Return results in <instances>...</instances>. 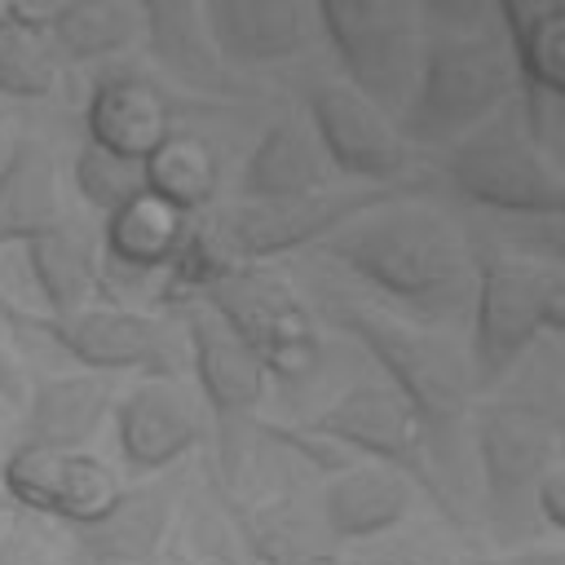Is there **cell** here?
<instances>
[{
    "instance_id": "1",
    "label": "cell",
    "mask_w": 565,
    "mask_h": 565,
    "mask_svg": "<svg viewBox=\"0 0 565 565\" xmlns=\"http://www.w3.org/2000/svg\"><path fill=\"white\" fill-rule=\"evenodd\" d=\"M331 265L424 327H455L472 300V247L433 203L380 199L313 243Z\"/></svg>"
},
{
    "instance_id": "2",
    "label": "cell",
    "mask_w": 565,
    "mask_h": 565,
    "mask_svg": "<svg viewBox=\"0 0 565 565\" xmlns=\"http://www.w3.org/2000/svg\"><path fill=\"white\" fill-rule=\"evenodd\" d=\"M472 455L486 486L490 525L503 543L534 525L530 486L561 455V366L556 335H543L494 388L477 393L472 411Z\"/></svg>"
},
{
    "instance_id": "3",
    "label": "cell",
    "mask_w": 565,
    "mask_h": 565,
    "mask_svg": "<svg viewBox=\"0 0 565 565\" xmlns=\"http://www.w3.org/2000/svg\"><path fill=\"white\" fill-rule=\"evenodd\" d=\"M327 318L371 353V362L384 371L388 388L419 415L433 463H437L446 490L455 494V468L463 459V424L477 402L468 353L441 327H424L415 318H402L393 309L362 305L349 296H327ZM455 503H459V494H455Z\"/></svg>"
},
{
    "instance_id": "4",
    "label": "cell",
    "mask_w": 565,
    "mask_h": 565,
    "mask_svg": "<svg viewBox=\"0 0 565 565\" xmlns=\"http://www.w3.org/2000/svg\"><path fill=\"white\" fill-rule=\"evenodd\" d=\"M477 278L468 300V371L477 393L494 388L543 335L565 331V278L556 260L516 247L472 252Z\"/></svg>"
},
{
    "instance_id": "5",
    "label": "cell",
    "mask_w": 565,
    "mask_h": 565,
    "mask_svg": "<svg viewBox=\"0 0 565 565\" xmlns=\"http://www.w3.org/2000/svg\"><path fill=\"white\" fill-rule=\"evenodd\" d=\"M521 88L512 44L499 31L424 35L419 71L402 106V137L419 146H450L481 119H490Z\"/></svg>"
},
{
    "instance_id": "6",
    "label": "cell",
    "mask_w": 565,
    "mask_h": 565,
    "mask_svg": "<svg viewBox=\"0 0 565 565\" xmlns=\"http://www.w3.org/2000/svg\"><path fill=\"white\" fill-rule=\"evenodd\" d=\"M446 177L459 199L499 216L556 221L565 203L561 163L525 132L516 97L450 141Z\"/></svg>"
},
{
    "instance_id": "7",
    "label": "cell",
    "mask_w": 565,
    "mask_h": 565,
    "mask_svg": "<svg viewBox=\"0 0 565 565\" xmlns=\"http://www.w3.org/2000/svg\"><path fill=\"white\" fill-rule=\"evenodd\" d=\"M313 9H318V31L335 49L344 79L397 119L424 53L419 4L415 0H313Z\"/></svg>"
},
{
    "instance_id": "8",
    "label": "cell",
    "mask_w": 565,
    "mask_h": 565,
    "mask_svg": "<svg viewBox=\"0 0 565 565\" xmlns=\"http://www.w3.org/2000/svg\"><path fill=\"white\" fill-rule=\"evenodd\" d=\"M265 366L269 380L305 384L322 362V340L305 300L265 265H243L212 278L199 296Z\"/></svg>"
},
{
    "instance_id": "9",
    "label": "cell",
    "mask_w": 565,
    "mask_h": 565,
    "mask_svg": "<svg viewBox=\"0 0 565 565\" xmlns=\"http://www.w3.org/2000/svg\"><path fill=\"white\" fill-rule=\"evenodd\" d=\"M177 309L185 313V327H181L185 362H190L199 397H203V406L212 411V424H216L221 481L238 486L243 459H247V433L256 428V411L265 402L269 375L256 362V353L203 300H185Z\"/></svg>"
},
{
    "instance_id": "10",
    "label": "cell",
    "mask_w": 565,
    "mask_h": 565,
    "mask_svg": "<svg viewBox=\"0 0 565 565\" xmlns=\"http://www.w3.org/2000/svg\"><path fill=\"white\" fill-rule=\"evenodd\" d=\"M313 424L327 428L331 437H340L353 455L397 468L402 477H411L415 490L428 494V503L441 516L463 521V508L455 503V494L446 490V481H441V472L433 463V450H428L419 415L388 384H353V388H344L335 402H327L313 415Z\"/></svg>"
},
{
    "instance_id": "11",
    "label": "cell",
    "mask_w": 565,
    "mask_h": 565,
    "mask_svg": "<svg viewBox=\"0 0 565 565\" xmlns=\"http://www.w3.org/2000/svg\"><path fill=\"white\" fill-rule=\"evenodd\" d=\"M22 335H44L79 362L106 375H181L185 340L154 313L119 305H84L62 318H26Z\"/></svg>"
},
{
    "instance_id": "12",
    "label": "cell",
    "mask_w": 565,
    "mask_h": 565,
    "mask_svg": "<svg viewBox=\"0 0 565 565\" xmlns=\"http://www.w3.org/2000/svg\"><path fill=\"white\" fill-rule=\"evenodd\" d=\"M309 119L335 177L388 185L411 163V141L402 137L397 119L380 110L366 93H358L349 79H322L309 93Z\"/></svg>"
},
{
    "instance_id": "13",
    "label": "cell",
    "mask_w": 565,
    "mask_h": 565,
    "mask_svg": "<svg viewBox=\"0 0 565 565\" xmlns=\"http://www.w3.org/2000/svg\"><path fill=\"white\" fill-rule=\"evenodd\" d=\"M119 490V477L88 450H49L18 441L0 463L4 503L31 516H53L62 525H84L102 516Z\"/></svg>"
},
{
    "instance_id": "14",
    "label": "cell",
    "mask_w": 565,
    "mask_h": 565,
    "mask_svg": "<svg viewBox=\"0 0 565 565\" xmlns=\"http://www.w3.org/2000/svg\"><path fill=\"white\" fill-rule=\"evenodd\" d=\"M115 446L128 472L154 477L203 441V411L181 375H141L110 406Z\"/></svg>"
},
{
    "instance_id": "15",
    "label": "cell",
    "mask_w": 565,
    "mask_h": 565,
    "mask_svg": "<svg viewBox=\"0 0 565 565\" xmlns=\"http://www.w3.org/2000/svg\"><path fill=\"white\" fill-rule=\"evenodd\" d=\"M199 26L221 66H278L318 35L313 0H199Z\"/></svg>"
},
{
    "instance_id": "16",
    "label": "cell",
    "mask_w": 565,
    "mask_h": 565,
    "mask_svg": "<svg viewBox=\"0 0 565 565\" xmlns=\"http://www.w3.org/2000/svg\"><path fill=\"white\" fill-rule=\"evenodd\" d=\"M415 508V486L388 463H349L331 472L318 494V521L335 543H375L393 534Z\"/></svg>"
},
{
    "instance_id": "17",
    "label": "cell",
    "mask_w": 565,
    "mask_h": 565,
    "mask_svg": "<svg viewBox=\"0 0 565 565\" xmlns=\"http://www.w3.org/2000/svg\"><path fill=\"white\" fill-rule=\"evenodd\" d=\"M119 397L115 375L106 371H79V375H49L40 384H26L22 397V446H49V450H84L97 428L110 419V406Z\"/></svg>"
},
{
    "instance_id": "18",
    "label": "cell",
    "mask_w": 565,
    "mask_h": 565,
    "mask_svg": "<svg viewBox=\"0 0 565 565\" xmlns=\"http://www.w3.org/2000/svg\"><path fill=\"white\" fill-rule=\"evenodd\" d=\"M172 512H177V486L159 477L132 490H119L102 516L84 525H66V530L75 534L79 565H132L168 547Z\"/></svg>"
},
{
    "instance_id": "19",
    "label": "cell",
    "mask_w": 565,
    "mask_h": 565,
    "mask_svg": "<svg viewBox=\"0 0 565 565\" xmlns=\"http://www.w3.org/2000/svg\"><path fill=\"white\" fill-rule=\"evenodd\" d=\"M22 247H26V269H31L35 291L44 296L49 318L93 305L97 282H102V243L88 225L62 216L57 225L26 238Z\"/></svg>"
},
{
    "instance_id": "20",
    "label": "cell",
    "mask_w": 565,
    "mask_h": 565,
    "mask_svg": "<svg viewBox=\"0 0 565 565\" xmlns=\"http://www.w3.org/2000/svg\"><path fill=\"white\" fill-rule=\"evenodd\" d=\"M84 124H88V141L128 159H146L172 132V110L150 79L110 75L93 88Z\"/></svg>"
},
{
    "instance_id": "21",
    "label": "cell",
    "mask_w": 565,
    "mask_h": 565,
    "mask_svg": "<svg viewBox=\"0 0 565 565\" xmlns=\"http://www.w3.org/2000/svg\"><path fill=\"white\" fill-rule=\"evenodd\" d=\"M66 216L53 150L40 137H18L0 163V247L26 243Z\"/></svg>"
},
{
    "instance_id": "22",
    "label": "cell",
    "mask_w": 565,
    "mask_h": 565,
    "mask_svg": "<svg viewBox=\"0 0 565 565\" xmlns=\"http://www.w3.org/2000/svg\"><path fill=\"white\" fill-rule=\"evenodd\" d=\"M331 163L313 137V128L296 119H278L260 132L252 146L243 172H238V199H287L331 185Z\"/></svg>"
},
{
    "instance_id": "23",
    "label": "cell",
    "mask_w": 565,
    "mask_h": 565,
    "mask_svg": "<svg viewBox=\"0 0 565 565\" xmlns=\"http://www.w3.org/2000/svg\"><path fill=\"white\" fill-rule=\"evenodd\" d=\"M102 216H106L102 238H97L102 243V260H110L115 269L137 274V278L163 269L172 260V252L181 247L185 225H190L185 212H177L172 203H163L150 190L124 199L119 207H110Z\"/></svg>"
},
{
    "instance_id": "24",
    "label": "cell",
    "mask_w": 565,
    "mask_h": 565,
    "mask_svg": "<svg viewBox=\"0 0 565 565\" xmlns=\"http://www.w3.org/2000/svg\"><path fill=\"white\" fill-rule=\"evenodd\" d=\"M238 534L256 565H340L335 539L291 494L234 508Z\"/></svg>"
},
{
    "instance_id": "25",
    "label": "cell",
    "mask_w": 565,
    "mask_h": 565,
    "mask_svg": "<svg viewBox=\"0 0 565 565\" xmlns=\"http://www.w3.org/2000/svg\"><path fill=\"white\" fill-rule=\"evenodd\" d=\"M44 35L66 62H97L124 53L146 35V18L137 0H62V9L44 22Z\"/></svg>"
},
{
    "instance_id": "26",
    "label": "cell",
    "mask_w": 565,
    "mask_h": 565,
    "mask_svg": "<svg viewBox=\"0 0 565 565\" xmlns=\"http://www.w3.org/2000/svg\"><path fill=\"white\" fill-rule=\"evenodd\" d=\"M146 18V40L150 53L190 88L221 93L225 88V66L203 40L199 26V0H137Z\"/></svg>"
},
{
    "instance_id": "27",
    "label": "cell",
    "mask_w": 565,
    "mask_h": 565,
    "mask_svg": "<svg viewBox=\"0 0 565 565\" xmlns=\"http://www.w3.org/2000/svg\"><path fill=\"white\" fill-rule=\"evenodd\" d=\"M141 177L146 190L159 194L163 203H172L185 216H199L203 207H212L216 199V181H221V163L212 154V146L194 132H168L146 159H141Z\"/></svg>"
},
{
    "instance_id": "28",
    "label": "cell",
    "mask_w": 565,
    "mask_h": 565,
    "mask_svg": "<svg viewBox=\"0 0 565 565\" xmlns=\"http://www.w3.org/2000/svg\"><path fill=\"white\" fill-rule=\"evenodd\" d=\"M57 79V53L44 35V26L4 22L0 26V93L4 97H49Z\"/></svg>"
},
{
    "instance_id": "29",
    "label": "cell",
    "mask_w": 565,
    "mask_h": 565,
    "mask_svg": "<svg viewBox=\"0 0 565 565\" xmlns=\"http://www.w3.org/2000/svg\"><path fill=\"white\" fill-rule=\"evenodd\" d=\"M71 181L79 190V199L97 212H110L119 207L124 199L141 194L146 190V177H141V159H128V154H115L97 141H84L75 163H71Z\"/></svg>"
},
{
    "instance_id": "30",
    "label": "cell",
    "mask_w": 565,
    "mask_h": 565,
    "mask_svg": "<svg viewBox=\"0 0 565 565\" xmlns=\"http://www.w3.org/2000/svg\"><path fill=\"white\" fill-rule=\"evenodd\" d=\"M256 428L282 450V455H291V459H300V463H309V468H318V472H340V468H349V463H358L362 455H353L340 437H331L327 428H318V424H260L256 419Z\"/></svg>"
},
{
    "instance_id": "31",
    "label": "cell",
    "mask_w": 565,
    "mask_h": 565,
    "mask_svg": "<svg viewBox=\"0 0 565 565\" xmlns=\"http://www.w3.org/2000/svg\"><path fill=\"white\" fill-rule=\"evenodd\" d=\"M419 18H428L441 35H472V31H494L499 4L494 0H415Z\"/></svg>"
},
{
    "instance_id": "32",
    "label": "cell",
    "mask_w": 565,
    "mask_h": 565,
    "mask_svg": "<svg viewBox=\"0 0 565 565\" xmlns=\"http://www.w3.org/2000/svg\"><path fill=\"white\" fill-rule=\"evenodd\" d=\"M530 512H534V525L547 530V534H561L565 530V463L561 455L534 477L530 486Z\"/></svg>"
},
{
    "instance_id": "33",
    "label": "cell",
    "mask_w": 565,
    "mask_h": 565,
    "mask_svg": "<svg viewBox=\"0 0 565 565\" xmlns=\"http://www.w3.org/2000/svg\"><path fill=\"white\" fill-rule=\"evenodd\" d=\"M353 565H450V556H446V552H437L433 543L397 539V543H380V547L362 552Z\"/></svg>"
},
{
    "instance_id": "34",
    "label": "cell",
    "mask_w": 565,
    "mask_h": 565,
    "mask_svg": "<svg viewBox=\"0 0 565 565\" xmlns=\"http://www.w3.org/2000/svg\"><path fill=\"white\" fill-rule=\"evenodd\" d=\"M22 397H26V375H22L18 358H13V349L0 340V402H4L9 411H18Z\"/></svg>"
},
{
    "instance_id": "35",
    "label": "cell",
    "mask_w": 565,
    "mask_h": 565,
    "mask_svg": "<svg viewBox=\"0 0 565 565\" xmlns=\"http://www.w3.org/2000/svg\"><path fill=\"white\" fill-rule=\"evenodd\" d=\"M468 565H565L561 547H521V552H503V556H477Z\"/></svg>"
},
{
    "instance_id": "36",
    "label": "cell",
    "mask_w": 565,
    "mask_h": 565,
    "mask_svg": "<svg viewBox=\"0 0 565 565\" xmlns=\"http://www.w3.org/2000/svg\"><path fill=\"white\" fill-rule=\"evenodd\" d=\"M0 565H31V543H26V534L4 516V503H0Z\"/></svg>"
},
{
    "instance_id": "37",
    "label": "cell",
    "mask_w": 565,
    "mask_h": 565,
    "mask_svg": "<svg viewBox=\"0 0 565 565\" xmlns=\"http://www.w3.org/2000/svg\"><path fill=\"white\" fill-rule=\"evenodd\" d=\"M9 4H13V22H26V26H44L62 9V0H9Z\"/></svg>"
},
{
    "instance_id": "38",
    "label": "cell",
    "mask_w": 565,
    "mask_h": 565,
    "mask_svg": "<svg viewBox=\"0 0 565 565\" xmlns=\"http://www.w3.org/2000/svg\"><path fill=\"white\" fill-rule=\"evenodd\" d=\"M26 318H31V313H22V309L9 300V291H0V322H9L13 331H22V327H26Z\"/></svg>"
},
{
    "instance_id": "39",
    "label": "cell",
    "mask_w": 565,
    "mask_h": 565,
    "mask_svg": "<svg viewBox=\"0 0 565 565\" xmlns=\"http://www.w3.org/2000/svg\"><path fill=\"white\" fill-rule=\"evenodd\" d=\"M132 565H199V561H190V556H181V552H168V547H159L154 556H146V561H132Z\"/></svg>"
},
{
    "instance_id": "40",
    "label": "cell",
    "mask_w": 565,
    "mask_h": 565,
    "mask_svg": "<svg viewBox=\"0 0 565 565\" xmlns=\"http://www.w3.org/2000/svg\"><path fill=\"white\" fill-rule=\"evenodd\" d=\"M4 22H13V4H9V0H0V26H4Z\"/></svg>"
},
{
    "instance_id": "41",
    "label": "cell",
    "mask_w": 565,
    "mask_h": 565,
    "mask_svg": "<svg viewBox=\"0 0 565 565\" xmlns=\"http://www.w3.org/2000/svg\"><path fill=\"white\" fill-rule=\"evenodd\" d=\"M4 411H9V406H4V402H0V424H4Z\"/></svg>"
},
{
    "instance_id": "42",
    "label": "cell",
    "mask_w": 565,
    "mask_h": 565,
    "mask_svg": "<svg viewBox=\"0 0 565 565\" xmlns=\"http://www.w3.org/2000/svg\"><path fill=\"white\" fill-rule=\"evenodd\" d=\"M0 503H4V494H0Z\"/></svg>"
}]
</instances>
